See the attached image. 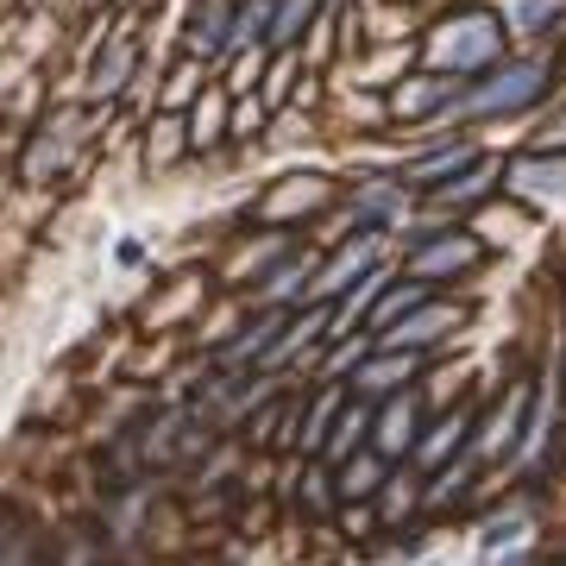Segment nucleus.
<instances>
[{"instance_id":"2","label":"nucleus","mask_w":566,"mask_h":566,"mask_svg":"<svg viewBox=\"0 0 566 566\" xmlns=\"http://www.w3.org/2000/svg\"><path fill=\"white\" fill-rule=\"evenodd\" d=\"M542 63H510V70H497V76L485 82V88H472L460 102V114H497V107H528L535 95H542Z\"/></svg>"},{"instance_id":"4","label":"nucleus","mask_w":566,"mask_h":566,"mask_svg":"<svg viewBox=\"0 0 566 566\" xmlns=\"http://www.w3.org/2000/svg\"><path fill=\"white\" fill-rule=\"evenodd\" d=\"M416 422H422V409L409 403V397H390L385 403V416L371 422V453H409L416 447Z\"/></svg>"},{"instance_id":"19","label":"nucleus","mask_w":566,"mask_h":566,"mask_svg":"<svg viewBox=\"0 0 566 566\" xmlns=\"http://www.w3.org/2000/svg\"><path fill=\"white\" fill-rule=\"evenodd\" d=\"M296 283H303V264H290V271H277V277L264 283V296H290Z\"/></svg>"},{"instance_id":"13","label":"nucleus","mask_w":566,"mask_h":566,"mask_svg":"<svg viewBox=\"0 0 566 566\" xmlns=\"http://www.w3.org/2000/svg\"><path fill=\"white\" fill-rule=\"evenodd\" d=\"M221 25H227V7H221V0H214V7L202 0V13H196V32H189V44H196V51H208V44H227V39H221Z\"/></svg>"},{"instance_id":"8","label":"nucleus","mask_w":566,"mask_h":566,"mask_svg":"<svg viewBox=\"0 0 566 566\" xmlns=\"http://www.w3.org/2000/svg\"><path fill=\"white\" fill-rule=\"evenodd\" d=\"M409 371H416V353H385L378 365H365L359 371V390H371V397H378V390H397Z\"/></svg>"},{"instance_id":"9","label":"nucleus","mask_w":566,"mask_h":566,"mask_svg":"<svg viewBox=\"0 0 566 566\" xmlns=\"http://www.w3.org/2000/svg\"><path fill=\"white\" fill-rule=\"evenodd\" d=\"M422 303H428V283H403V290H390L385 303H378V315H371V322H378V334H390V327L409 322Z\"/></svg>"},{"instance_id":"15","label":"nucleus","mask_w":566,"mask_h":566,"mask_svg":"<svg viewBox=\"0 0 566 566\" xmlns=\"http://www.w3.org/2000/svg\"><path fill=\"white\" fill-rule=\"evenodd\" d=\"M472 158V151H441V158H428V164H416V170H409V182H434V177H447V170H460V164Z\"/></svg>"},{"instance_id":"7","label":"nucleus","mask_w":566,"mask_h":566,"mask_svg":"<svg viewBox=\"0 0 566 566\" xmlns=\"http://www.w3.org/2000/svg\"><path fill=\"white\" fill-rule=\"evenodd\" d=\"M378 485H390L385 479V453H359V460H346V472H340L346 497H371Z\"/></svg>"},{"instance_id":"3","label":"nucleus","mask_w":566,"mask_h":566,"mask_svg":"<svg viewBox=\"0 0 566 566\" xmlns=\"http://www.w3.org/2000/svg\"><path fill=\"white\" fill-rule=\"evenodd\" d=\"M465 264H479V240H465V233H447V240L416 245V252H409V277L428 283V277H447V271H465Z\"/></svg>"},{"instance_id":"10","label":"nucleus","mask_w":566,"mask_h":566,"mask_svg":"<svg viewBox=\"0 0 566 566\" xmlns=\"http://www.w3.org/2000/svg\"><path fill=\"white\" fill-rule=\"evenodd\" d=\"M371 252H378V245H371V233H365L359 245H346L340 259H334V271H327V277L315 283V296H334V290H346V277H359L365 264H371Z\"/></svg>"},{"instance_id":"18","label":"nucleus","mask_w":566,"mask_h":566,"mask_svg":"<svg viewBox=\"0 0 566 566\" xmlns=\"http://www.w3.org/2000/svg\"><path fill=\"white\" fill-rule=\"evenodd\" d=\"M403 504H416V491H409V479H390V491H385V516H403Z\"/></svg>"},{"instance_id":"14","label":"nucleus","mask_w":566,"mask_h":566,"mask_svg":"<svg viewBox=\"0 0 566 566\" xmlns=\"http://www.w3.org/2000/svg\"><path fill=\"white\" fill-rule=\"evenodd\" d=\"M315 13V0H283V13H277V32H271V44H290L296 39V25Z\"/></svg>"},{"instance_id":"6","label":"nucleus","mask_w":566,"mask_h":566,"mask_svg":"<svg viewBox=\"0 0 566 566\" xmlns=\"http://www.w3.org/2000/svg\"><path fill=\"white\" fill-rule=\"evenodd\" d=\"M371 434V409L365 403H346L340 422H334V434H327V460H353V447Z\"/></svg>"},{"instance_id":"5","label":"nucleus","mask_w":566,"mask_h":566,"mask_svg":"<svg viewBox=\"0 0 566 566\" xmlns=\"http://www.w3.org/2000/svg\"><path fill=\"white\" fill-rule=\"evenodd\" d=\"M523 397H528V390L516 385V390L504 397V403H497V416L485 422V434L472 441V460H497L504 447H516V434H523Z\"/></svg>"},{"instance_id":"11","label":"nucleus","mask_w":566,"mask_h":566,"mask_svg":"<svg viewBox=\"0 0 566 566\" xmlns=\"http://www.w3.org/2000/svg\"><path fill=\"white\" fill-rule=\"evenodd\" d=\"M460 434H465V416H447V422L434 428V434H428V441H416V465H441L447 453H453V447H460Z\"/></svg>"},{"instance_id":"1","label":"nucleus","mask_w":566,"mask_h":566,"mask_svg":"<svg viewBox=\"0 0 566 566\" xmlns=\"http://www.w3.org/2000/svg\"><path fill=\"white\" fill-rule=\"evenodd\" d=\"M497 20H491V13H465V20H453V25H441V39L428 44V57L434 63H447V70H453V63H460V70H472V63H491L497 57Z\"/></svg>"},{"instance_id":"12","label":"nucleus","mask_w":566,"mask_h":566,"mask_svg":"<svg viewBox=\"0 0 566 566\" xmlns=\"http://www.w3.org/2000/svg\"><path fill=\"white\" fill-rule=\"evenodd\" d=\"M447 95V82H434V76H416L409 88H397V114H428V107Z\"/></svg>"},{"instance_id":"16","label":"nucleus","mask_w":566,"mask_h":566,"mask_svg":"<svg viewBox=\"0 0 566 566\" xmlns=\"http://www.w3.org/2000/svg\"><path fill=\"white\" fill-rule=\"evenodd\" d=\"M126 70H133V51H126V44H120V51H114V57H107L102 70H95V88H102V95H114V88H120V76H126Z\"/></svg>"},{"instance_id":"17","label":"nucleus","mask_w":566,"mask_h":566,"mask_svg":"<svg viewBox=\"0 0 566 566\" xmlns=\"http://www.w3.org/2000/svg\"><path fill=\"white\" fill-rule=\"evenodd\" d=\"M221 139V102H202V114H196V145Z\"/></svg>"}]
</instances>
